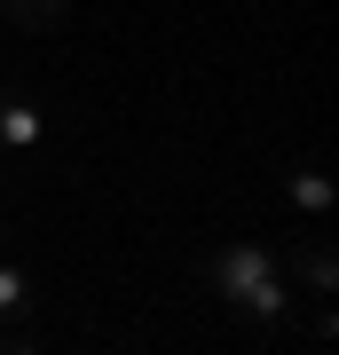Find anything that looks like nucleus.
I'll use <instances>...</instances> for the list:
<instances>
[{
    "label": "nucleus",
    "instance_id": "f257e3e1",
    "mask_svg": "<svg viewBox=\"0 0 339 355\" xmlns=\"http://www.w3.org/2000/svg\"><path fill=\"white\" fill-rule=\"evenodd\" d=\"M221 292L229 300H245L252 316H284V284L268 277V245H237V253H221Z\"/></svg>",
    "mask_w": 339,
    "mask_h": 355
},
{
    "label": "nucleus",
    "instance_id": "f03ea898",
    "mask_svg": "<svg viewBox=\"0 0 339 355\" xmlns=\"http://www.w3.org/2000/svg\"><path fill=\"white\" fill-rule=\"evenodd\" d=\"M0 135H8L16 150H32V142H40V111H32V103H0Z\"/></svg>",
    "mask_w": 339,
    "mask_h": 355
},
{
    "label": "nucleus",
    "instance_id": "7ed1b4c3",
    "mask_svg": "<svg viewBox=\"0 0 339 355\" xmlns=\"http://www.w3.org/2000/svg\"><path fill=\"white\" fill-rule=\"evenodd\" d=\"M8 308H24V277H16V268H0V316H8Z\"/></svg>",
    "mask_w": 339,
    "mask_h": 355
},
{
    "label": "nucleus",
    "instance_id": "20e7f679",
    "mask_svg": "<svg viewBox=\"0 0 339 355\" xmlns=\"http://www.w3.org/2000/svg\"><path fill=\"white\" fill-rule=\"evenodd\" d=\"M292 198H300V205H324L331 190H324V174H300V182H292Z\"/></svg>",
    "mask_w": 339,
    "mask_h": 355
}]
</instances>
